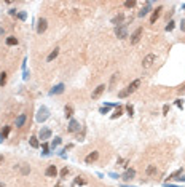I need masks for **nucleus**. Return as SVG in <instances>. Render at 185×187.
Returning a JSON list of instances; mask_svg holds the SVG:
<instances>
[{"label": "nucleus", "instance_id": "nucleus-3", "mask_svg": "<svg viewBox=\"0 0 185 187\" xmlns=\"http://www.w3.org/2000/svg\"><path fill=\"white\" fill-rule=\"evenodd\" d=\"M115 35H117L120 40H123V38L128 37V26L126 24H121V26H117L115 27Z\"/></svg>", "mask_w": 185, "mask_h": 187}, {"label": "nucleus", "instance_id": "nucleus-45", "mask_svg": "<svg viewBox=\"0 0 185 187\" xmlns=\"http://www.w3.org/2000/svg\"><path fill=\"white\" fill-rule=\"evenodd\" d=\"M177 179H179V181H184V182H185V176H182V177H177Z\"/></svg>", "mask_w": 185, "mask_h": 187}, {"label": "nucleus", "instance_id": "nucleus-4", "mask_svg": "<svg viewBox=\"0 0 185 187\" xmlns=\"http://www.w3.org/2000/svg\"><path fill=\"white\" fill-rule=\"evenodd\" d=\"M155 61H156V56H155L153 53H150V55H147L144 58V61H142V67H144V69H148V67L153 66Z\"/></svg>", "mask_w": 185, "mask_h": 187}, {"label": "nucleus", "instance_id": "nucleus-40", "mask_svg": "<svg viewBox=\"0 0 185 187\" xmlns=\"http://www.w3.org/2000/svg\"><path fill=\"white\" fill-rule=\"evenodd\" d=\"M8 13H10V14H11V16H18V11H16V10H14V8H11V10H10V11H8Z\"/></svg>", "mask_w": 185, "mask_h": 187}, {"label": "nucleus", "instance_id": "nucleus-44", "mask_svg": "<svg viewBox=\"0 0 185 187\" xmlns=\"http://www.w3.org/2000/svg\"><path fill=\"white\" fill-rule=\"evenodd\" d=\"M3 160H5V157H3V155H0V165L3 163Z\"/></svg>", "mask_w": 185, "mask_h": 187}, {"label": "nucleus", "instance_id": "nucleus-14", "mask_svg": "<svg viewBox=\"0 0 185 187\" xmlns=\"http://www.w3.org/2000/svg\"><path fill=\"white\" fill-rule=\"evenodd\" d=\"M161 11H163L161 7H158L156 10H153V13H152V16H150V24H155V23H156V19L161 16Z\"/></svg>", "mask_w": 185, "mask_h": 187}, {"label": "nucleus", "instance_id": "nucleus-32", "mask_svg": "<svg viewBox=\"0 0 185 187\" xmlns=\"http://www.w3.org/2000/svg\"><path fill=\"white\" fill-rule=\"evenodd\" d=\"M0 134L3 136V138H7V136L10 134V126H5V128H3V131L0 133Z\"/></svg>", "mask_w": 185, "mask_h": 187}, {"label": "nucleus", "instance_id": "nucleus-26", "mask_svg": "<svg viewBox=\"0 0 185 187\" xmlns=\"http://www.w3.org/2000/svg\"><path fill=\"white\" fill-rule=\"evenodd\" d=\"M121 114H123V107H121V106H117V111H115V114L112 115V118H117V117H120Z\"/></svg>", "mask_w": 185, "mask_h": 187}, {"label": "nucleus", "instance_id": "nucleus-43", "mask_svg": "<svg viewBox=\"0 0 185 187\" xmlns=\"http://www.w3.org/2000/svg\"><path fill=\"white\" fill-rule=\"evenodd\" d=\"M110 177H113V179H118V177H120V176H118L117 173H110Z\"/></svg>", "mask_w": 185, "mask_h": 187}, {"label": "nucleus", "instance_id": "nucleus-47", "mask_svg": "<svg viewBox=\"0 0 185 187\" xmlns=\"http://www.w3.org/2000/svg\"><path fill=\"white\" fill-rule=\"evenodd\" d=\"M182 10H185V3H184V5H182Z\"/></svg>", "mask_w": 185, "mask_h": 187}, {"label": "nucleus", "instance_id": "nucleus-2", "mask_svg": "<svg viewBox=\"0 0 185 187\" xmlns=\"http://www.w3.org/2000/svg\"><path fill=\"white\" fill-rule=\"evenodd\" d=\"M50 138H51V130H50L48 126H41L40 131H38V139L43 141V142H46Z\"/></svg>", "mask_w": 185, "mask_h": 187}, {"label": "nucleus", "instance_id": "nucleus-25", "mask_svg": "<svg viewBox=\"0 0 185 187\" xmlns=\"http://www.w3.org/2000/svg\"><path fill=\"white\" fill-rule=\"evenodd\" d=\"M110 107H112V104H105L104 107H101V109H99V112H101V114H104V115H105V114H109Z\"/></svg>", "mask_w": 185, "mask_h": 187}, {"label": "nucleus", "instance_id": "nucleus-48", "mask_svg": "<svg viewBox=\"0 0 185 187\" xmlns=\"http://www.w3.org/2000/svg\"><path fill=\"white\" fill-rule=\"evenodd\" d=\"M123 187H134V186H123Z\"/></svg>", "mask_w": 185, "mask_h": 187}, {"label": "nucleus", "instance_id": "nucleus-10", "mask_svg": "<svg viewBox=\"0 0 185 187\" xmlns=\"http://www.w3.org/2000/svg\"><path fill=\"white\" fill-rule=\"evenodd\" d=\"M64 83H58L56 87H53L51 90H50V96H54V94H61V93H64Z\"/></svg>", "mask_w": 185, "mask_h": 187}, {"label": "nucleus", "instance_id": "nucleus-42", "mask_svg": "<svg viewBox=\"0 0 185 187\" xmlns=\"http://www.w3.org/2000/svg\"><path fill=\"white\" fill-rule=\"evenodd\" d=\"M177 91H179V94H184V93H185V85H184V87H180Z\"/></svg>", "mask_w": 185, "mask_h": 187}, {"label": "nucleus", "instance_id": "nucleus-36", "mask_svg": "<svg viewBox=\"0 0 185 187\" xmlns=\"http://www.w3.org/2000/svg\"><path fill=\"white\" fill-rule=\"evenodd\" d=\"M48 144H46V142H43V155H48Z\"/></svg>", "mask_w": 185, "mask_h": 187}, {"label": "nucleus", "instance_id": "nucleus-21", "mask_svg": "<svg viewBox=\"0 0 185 187\" xmlns=\"http://www.w3.org/2000/svg\"><path fill=\"white\" fill-rule=\"evenodd\" d=\"M5 43H7L8 46H14V45H18V38L16 37H7Z\"/></svg>", "mask_w": 185, "mask_h": 187}, {"label": "nucleus", "instance_id": "nucleus-7", "mask_svg": "<svg viewBox=\"0 0 185 187\" xmlns=\"http://www.w3.org/2000/svg\"><path fill=\"white\" fill-rule=\"evenodd\" d=\"M142 32H144V29H142V27H137L136 31H134L133 34H131V43H133V45H136L137 42L141 40V37H142Z\"/></svg>", "mask_w": 185, "mask_h": 187}, {"label": "nucleus", "instance_id": "nucleus-28", "mask_svg": "<svg viewBox=\"0 0 185 187\" xmlns=\"http://www.w3.org/2000/svg\"><path fill=\"white\" fill-rule=\"evenodd\" d=\"M124 7H126V8L136 7V0H128V2H124Z\"/></svg>", "mask_w": 185, "mask_h": 187}, {"label": "nucleus", "instance_id": "nucleus-16", "mask_svg": "<svg viewBox=\"0 0 185 187\" xmlns=\"http://www.w3.org/2000/svg\"><path fill=\"white\" fill-rule=\"evenodd\" d=\"M104 91H105V85H99V87L96 88V90L92 91V94H91V98L92 99H97V98L101 96V94L104 93Z\"/></svg>", "mask_w": 185, "mask_h": 187}, {"label": "nucleus", "instance_id": "nucleus-33", "mask_svg": "<svg viewBox=\"0 0 185 187\" xmlns=\"http://www.w3.org/2000/svg\"><path fill=\"white\" fill-rule=\"evenodd\" d=\"M179 174H182V170H177L175 173H172L171 176H169V179H177V176H179Z\"/></svg>", "mask_w": 185, "mask_h": 187}, {"label": "nucleus", "instance_id": "nucleus-37", "mask_svg": "<svg viewBox=\"0 0 185 187\" xmlns=\"http://www.w3.org/2000/svg\"><path fill=\"white\" fill-rule=\"evenodd\" d=\"M175 106H177L179 109H182V107H184V101H182V99H177V101H175Z\"/></svg>", "mask_w": 185, "mask_h": 187}, {"label": "nucleus", "instance_id": "nucleus-24", "mask_svg": "<svg viewBox=\"0 0 185 187\" xmlns=\"http://www.w3.org/2000/svg\"><path fill=\"white\" fill-rule=\"evenodd\" d=\"M7 72H2L0 74V87H5V83H7Z\"/></svg>", "mask_w": 185, "mask_h": 187}, {"label": "nucleus", "instance_id": "nucleus-8", "mask_svg": "<svg viewBox=\"0 0 185 187\" xmlns=\"http://www.w3.org/2000/svg\"><path fill=\"white\" fill-rule=\"evenodd\" d=\"M45 176L46 177H56L58 176V168H56V165H48V168L45 170Z\"/></svg>", "mask_w": 185, "mask_h": 187}, {"label": "nucleus", "instance_id": "nucleus-20", "mask_svg": "<svg viewBox=\"0 0 185 187\" xmlns=\"http://www.w3.org/2000/svg\"><path fill=\"white\" fill-rule=\"evenodd\" d=\"M64 115H65V118H72V115H73V107L72 106H65L64 107Z\"/></svg>", "mask_w": 185, "mask_h": 187}, {"label": "nucleus", "instance_id": "nucleus-19", "mask_svg": "<svg viewBox=\"0 0 185 187\" xmlns=\"http://www.w3.org/2000/svg\"><path fill=\"white\" fill-rule=\"evenodd\" d=\"M58 55H59V48H54V50H53V51L48 55V58H46V62H51L53 59H56V58H58Z\"/></svg>", "mask_w": 185, "mask_h": 187}, {"label": "nucleus", "instance_id": "nucleus-29", "mask_svg": "<svg viewBox=\"0 0 185 187\" xmlns=\"http://www.w3.org/2000/svg\"><path fill=\"white\" fill-rule=\"evenodd\" d=\"M26 18H27V14H26V11H18V19H21V21H26Z\"/></svg>", "mask_w": 185, "mask_h": 187}, {"label": "nucleus", "instance_id": "nucleus-6", "mask_svg": "<svg viewBox=\"0 0 185 187\" xmlns=\"http://www.w3.org/2000/svg\"><path fill=\"white\" fill-rule=\"evenodd\" d=\"M67 131H69V133H77V131H80V123H78V120H75V118H70V121H69V126H67Z\"/></svg>", "mask_w": 185, "mask_h": 187}, {"label": "nucleus", "instance_id": "nucleus-9", "mask_svg": "<svg viewBox=\"0 0 185 187\" xmlns=\"http://www.w3.org/2000/svg\"><path fill=\"white\" fill-rule=\"evenodd\" d=\"M139 87H141V80L137 78V80H134L133 83H129V85H128V88H126L124 91H126V93H128V96H129V94H131V93H134V91H136Z\"/></svg>", "mask_w": 185, "mask_h": 187}, {"label": "nucleus", "instance_id": "nucleus-27", "mask_svg": "<svg viewBox=\"0 0 185 187\" xmlns=\"http://www.w3.org/2000/svg\"><path fill=\"white\" fill-rule=\"evenodd\" d=\"M61 141H62L61 138H54V139H53V142H51V147H53V149H54V147H58V145L61 144Z\"/></svg>", "mask_w": 185, "mask_h": 187}, {"label": "nucleus", "instance_id": "nucleus-34", "mask_svg": "<svg viewBox=\"0 0 185 187\" xmlns=\"http://www.w3.org/2000/svg\"><path fill=\"white\" fill-rule=\"evenodd\" d=\"M75 184H77V186H85L86 181H85V179H80V176H78V177L75 179Z\"/></svg>", "mask_w": 185, "mask_h": 187}, {"label": "nucleus", "instance_id": "nucleus-46", "mask_svg": "<svg viewBox=\"0 0 185 187\" xmlns=\"http://www.w3.org/2000/svg\"><path fill=\"white\" fill-rule=\"evenodd\" d=\"M168 187H179V186H171V184H168Z\"/></svg>", "mask_w": 185, "mask_h": 187}, {"label": "nucleus", "instance_id": "nucleus-23", "mask_svg": "<svg viewBox=\"0 0 185 187\" xmlns=\"http://www.w3.org/2000/svg\"><path fill=\"white\" fill-rule=\"evenodd\" d=\"M174 27H175V23H174V21H168V24H166V32H171V31H174Z\"/></svg>", "mask_w": 185, "mask_h": 187}, {"label": "nucleus", "instance_id": "nucleus-18", "mask_svg": "<svg viewBox=\"0 0 185 187\" xmlns=\"http://www.w3.org/2000/svg\"><path fill=\"white\" fill-rule=\"evenodd\" d=\"M145 174H147L148 177H152V176H156L158 174V168L155 165H150V166H147L145 168Z\"/></svg>", "mask_w": 185, "mask_h": 187}, {"label": "nucleus", "instance_id": "nucleus-12", "mask_svg": "<svg viewBox=\"0 0 185 187\" xmlns=\"http://www.w3.org/2000/svg\"><path fill=\"white\" fill-rule=\"evenodd\" d=\"M152 7H153V5H152V2H147V3H145V7L142 8L141 11H139V18H144V16H147V14L152 11Z\"/></svg>", "mask_w": 185, "mask_h": 187}, {"label": "nucleus", "instance_id": "nucleus-13", "mask_svg": "<svg viewBox=\"0 0 185 187\" xmlns=\"http://www.w3.org/2000/svg\"><path fill=\"white\" fill-rule=\"evenodd\" d=\"M134 176H136V170H133V168H128L126 171L123 173V179L124 181H131V179H134Z\"/></svg>", "mask_w": 185, "mask_h": 187}, {"label": "nucleus", "instance_id": "nucleus-39", "mask_svg": "<svg viewBox=\"0 0 185 187\" xmlns=\"http://www.w3.org/2000/svg\"><path fill=\"white\" fill-rule=\"evenodd\" d=\"M168 112H169V106L166 104L165 107H163V115H168Z\"/></svg>", "mask_w": 185, "mask_h": 187}, {"label": "nucleus", "instance_id": "nucleus-49", "mask_svg": "<svg viewBox=\"0 0 185 187\" xmlns=\"http://www.w3.org/2000/svg\"><path fill=\"white\" fill-rule=\"evenodd\" d=\"M0 187H5V186H3V184H2V182H0Z\"/></svg>", "mask_w": 185, "mask_h": 187}, {"label": "nucleus", "instance_id": "nucleus-22", "mask_svg": "<svg viewBox=\"0 0 185 187\" xmlns=\"http://www.w3.org/2000/svg\"><path fill=\"white\" fill-rule=\"evenodd\" d=\"M29 142H31V145L34 147V149H38V147H40V142H38V138H35V136H32V138L29 139Z\"/></svg>", "mask_w": 185, "mask_h": 187}, {"label": "nucleus", "instance_id": "nucleus-15", "mask_svg": "<svg viewBox=\"0 0 185 187\" xmlns=\"http://www.w3.org/2000/svg\"><path fill=\"white\" fill-rule=\"evenodd\" d=\"M97 158H99V152H97V150H94V152L88 154V155L85 157V162L86 163H92V162H96Z\"/></svg>", "mask_w": 185, "mask_h": 187}, {"label": "nucleus", "instance_id": "nucleus-1", "mask_svg": "<svg viewBox=\"0 0 185 187\" xmlns=\"http://www.w3.org/2000/svg\"><path fill=\"white\" fill-rule=\"evenodd\" d=\"M50 118V111L46 106H41L40 109H38L37 115H35V120L38 121V123H43V121H46Z\"/></svg>", "mask_w": 185, "mask_h": 187}, {"label": "nucleus", "instance_id": "nucleus-38", "mask_svg": "<svg viewBox=\"0 0 185 187\" xmlns=\"http://www.w3.org/2000/svg\"><path fill=\"white\" fill-rule=\"evenodd\" d=\"M180 31L185 34V19H182V21H180Z\"/></svg>", "mask_w": 185, "mask_h": 187}, {"label": "nucleus", "instance_id": "nucleus-41", "mask_svg": "<svg viewBox=\"0 0 185 187\" xmlns=\"http://www.w3.org/2000/svg\"><path fill=\"white\" fill-rule=\"evenodd\" d=\"M117 78H118V74H113V77H112V82H110V83H112V85H113V83L117 82Z\"/></svg>", "mask_w": 185, "mask_h": 187}, {"label": "nucleus", "instance_id": "nucleus-11", "mask_svg": "<svg viewBox=\"0 0 185 187\" xmlns=\"http://www.w3.org/2000/svg\"><path fill=\"white\" fill-rule=\"evenodd\" d=\"M123 19H124V14L118 13V14H115V16L112 18V24H115V27H117V26H121L123 24Z\"/></svg>", "mask_w": 185, "mask_h": 187}, {"label": "nucleus", "instance_id": "nucleus-30", "mask_svg": "<svg viewBox=\"0 0 185 187\" xmlns=\"http://www.w3.org/2000/svg\"><path fill=\"white\" fill-rule=\"evenodd\" d=\"M31 173V168H29V166H22V168H21V174H22V176H26V174H29Z\"/></svg>", "mask_w": 185, "mask_h": 187}, {"label": "nucleus", "instance_id": "nucleus-5", "mask_svg": "<svg viewBox=\"0 0 185 187\" xmlns=\"http://www.w3.org/2000/svg\"><path fill=\"white\" fill-rule=\"evenodd\" d=\"M46 27H48V21L45 19V18H38L37 21V34H43L45 31H46Z\"/></svg>", "mask_w": 185, "mask_h": 187}, {"label": "nucleus", "instance_id": "nucleus-17", "mask_svg": "<svg viewBox=\"0 0 185 187\" xmlns=\"http://www.w3.org/2000/svg\"><path fill=\"white\" fill-rule=\"evenodd\" d=\"M26 114H21V115H18L16 117V120H14V125H16V128H21V126H24V123H26Z\"/></svg>", "mask_w": 185, "mask_h": 187}, {"label": "nucleus", "instance_id": "nucleus-31", "mask_svg": "<svg viewBox=\"0 0 185 187\" xmlns=\"http://www.w3.org/2000/svg\"><path fill=\"white\" fill-rule=\"evenodd\" d=\"M126 112H128V115H129V117H133V114H134V107L131 106V104H128V106H126Z\"/></svg>", "mask_w": 185, "mask_h": 187}, {"label": "nucleus", "instance_id": "nucleus-35", "mask_svg": "<svg viewBox=\"0 0 185 187\" xmlns=\"http://www.w3.org/2000/svg\"><path fill=\"white\" fill-rule=\"evenodd\" d=\"M67 174H69V168L65 166V168H62V170H61V177H65Z\"/></svg>", "mask_w": 185, "mask_h": 187}]
</instances>
